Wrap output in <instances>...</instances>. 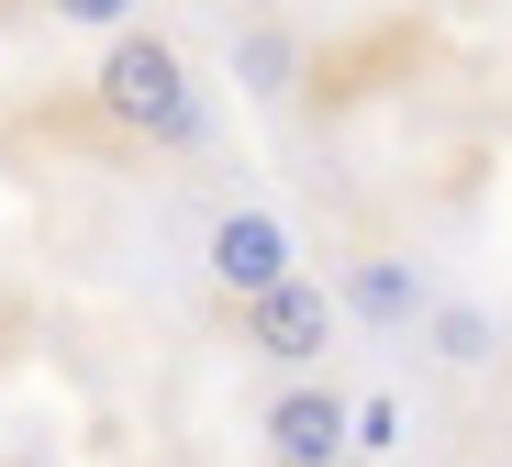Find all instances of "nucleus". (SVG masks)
<instances>
[{
    "instance_id": "f257e3e1",
    "label": "nucleus",
    "mask_w": 512,
    "mask_h": 467,
    "mask_svg": "<svg viewBox=\"0 0 512 467\" xmlns=\"http://www.w3.org/2000/svg\"><path fill=\"white\" fill-rule=\"evenodd\" d=\"M90 112H101V134L156 145V156L201 145V78H190L179 34H156V23L112 34V45H101V67H90Z\"/></svg>"
},
{
    "instance_id": "f03ea898",
    "label": "nucleus",
    "mask_w": 512,
    "mask_h": 467,
    "mask_svg": "<svg viewBox=\"0 0 512 467\" xmlns=\"http://www.w3.org/2000/svg\"><path fill=\"white\" fill-rule=\"evenodd\" d=\"M334 323H346V301H334L323 278H279L268 301H245V312H234L245 356H268V367H290V379H312V367H323Z\"/></svg>"
},
{
    "instance_id": "7ed1b4c3",
    "label": "nucleus",
    "mask_w": 512,
    "mask_h": 467,
    "mask_svg": "<svg viewBox=\"0 0 512 467\" xmlns=\"http://www.w3.org/2000/svg\"><path fill=\"white\" fill-rule=\"evenodd\" d=\"M256 434H268V467H334L357 445V401L334 379H279L268 412H256Z\"/></svg>"
},
{
    "instance_id": "20e7f679",
    "label": "nucleus",
    "mask_w": 512,
    "mask_h": 467,
    "mask_svg": "<svg viewBox=\"0 0 512 467\" xmlns=\"http://www.w3.org/2000/svg\"><path fill=\"white\" fill-rule=\"evenodd\" d=\"M201 267H212V290L245 312V301H268L279 278H301V245H290L279 212H223V223L201 234Z\"/></svg>"
},
{
    "instance_id": "39448f33",
    "label": "nucleus",
    "mask_w": 512,
    "mask_h": 467,
    "mask_svg": "<svg viewBox=\"0 0 512 467\" xmlns=\"http://www.w3.org/2000/svg\"><path fill=\"white\" fill-rule=\"evenodd\" d=\"M334 301H346L357 323H390V334H401V323L423 312V278H412L401 256H357V267H346V290H334Z\"/></svg>"
},
{
    "instance_id": "423d86ee",
    "label": "nucleus",
    "mask_w": 512,
    "mask_h": 467,
    "mask_svg": "<svg viewBox=\"0 0 512 467\" xmlns=\"http://www.w3.org/2000/svg\"><path fill=\"white\" fill-rule=\"evenodd\" d=\"M234 67H245V89H256V101H279V89H290V67H301V45H290L279 23H245V34H234Z\"/></svg>"
},
{
    "instance_id": "0eeeda50",
    "label": "nucleus",
    "mask_w": 512,
    "mask_h": 467,
    "mask_svg": "<svg viewBox=\"0 0 512 467\" xmlns=\"http://www.w3.org/2000/svg\"><path fill=\"white\" fill-rule=\"evenodd\" d=\"M435 356H446V367H490V312L446 301V312H435Z\"/></svg>"
},
{
    "instance_id": "6e6552de",
    "label": "nucleus",
    "mask_w": 512,
    "mask_h": 467,
    "mask_svg": "<svg viewBox=\"0 0 512 467\" xmlns=\"http://www.w3.org/2000/svg\"><path fill=\"white\" fill-rule=\"evenodd\" d=\"M45 12H56V23H90V34L112 45V34H134V12H145V0H45Z\"/></svg>"
}]
</instances>
